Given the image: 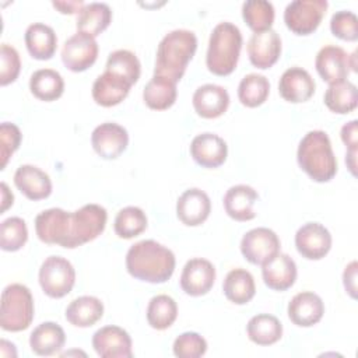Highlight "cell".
<instances>
[{
	"instance_id": "1",
	"label": "cell",
	"mask_w": 358,
	"mask_h": 358,
	"mask_svg": "<svg viewBox=\"0 0 358 358\" xmlns=\"http://www.w3.org/2000/svg\"><path fill=\"white\" fill-rule=\"evenodd\" d=\"M176 266L173 252L154 239H144L131 245L126 253L129 274L151 284L166 282Z\"/></svg>"
},
{
	"instance_id": "2",
	"label": "cell",
	"mask_w": 358,
	"mask_h": 358,
	"mask_svg": "<svg viewBox=\"0 0 358 358\" xmlns=\"http://www.w3.org/2000/svg\"><path fill=\"white\" fill-rule=\"evenodd\" d=\"M196 49L197 36L193 31L173 29L168 32L157 49L154 76L165 77L173 83L180 81Z\"/></svg>"
},
{
	"instance_id": "3",
	"label": "cell",
	"mask_w": 358,
	"mask_h": 358,
	"mask_svg": "<svg viewBox=\"0 0 358 358\" xmlns=\"http://www.w3.org/2000/svg\"><path fill=\"white\" fill-rule=\"evenodd\" d=\"M296 161L301 169L315 182L324 183L337 173V159L326 131L310 130L298 144Z\"/></svg>"
},
{
	"instance_id": "4",
	"label": "cell",
	"mask_w": 358,
	"mask_h": 358,
	"mask_svg": "<svg viewBox=\"0 0 358 358\" xmlns=\"http://www.w3.org/2000/svg\"><path fill=\"white\" fill-rule=\"evenodd\" d=\"M242 49V32L229 22L224 21L214 27L208 39L206 66L215 76L231 74L239 60Z\"/></svg>"
},
{
	"instance_id": "5",
	"label": "cell",
	"mask_w": 358,
	"mask_h": 358,
	"mask_svg": "<svg viewBox=\"0 0 358 358\" xmlns=\"http://www.w3.org/2000/svg\"><path fill=\"white\" fill-rule=\"evenodd\" d=\"M34 298L24 284H8L1 292L0 326L6 331H22L34 320Z\"/></svg>"
},
{
	"instance_id": "6",
	"label": "cell",
	"mask_w": 358,
	"mask_h": 358,
	"mask_svg": "<svg viewBox=\"0 0 358 358\" xmlns=\"http://www.w3.org/2000/svg\"><path fill=\"white\" fill-rule=\"evenodd\" d=\"M108 213L105 207L90 203L70 213L67 236L62 248L74 249L98 238L106 227Z\"/></svg>"
},
{
	"instance_id": "7",
	"label": "cell",
	"mask_w": 358,
	"mask_h": 358,
	"mask_svg": "<svg viewBox=\"0 0 358 358\" xmlns=\"http://www.w3.org/2000/svg\"><path fill=\"white\" fill-rule=\"evenodd\" d=\"M38 280L42 291L50 298L66 296L76 284L73 264L62 256H49L41 264Z\"/></svg>"
},
{
	"instance_id": "8",
	"label": "cell",
	"mask_w": 358,
	"mask_h": 358,
	"mask_svg": "<svg viewBox=\"0 0 358 358\" xmlns=\"http://www.w3.org/2000/svg\"><path fill=\"white\" fill-rule=\"evenodd\" d=\"M326 0H294L284 10V22L296 35H309L317 29L327 10Z\"/></svg>"
},
{
	"instance_id": "9",
	"label": "cell",
	"mask_w": 358,
	"mask_h": 358,
	"mask_svg": "<svg viewBox=\"0 0 358 358\" xmlns=\"http://www.w3.org/2000/svg\"><path fill=\"white\" fill-rule=\"evenodd\" d=\"M315 67L323 81L336 84L347 80L350 71H357L355 53L348 55L343 48L336 45L323 46L315 59Z\"/></svg>"
},
{
	"instance_id": "10",
	"label": "cell",
	"mask_w": 358,
	"mask_h": 358,
	"mask_svg": "<svg viewBox=\"0 0 358 358\" xmlns=\"http://www.w3.org/2000/svg\"><path fill=\"white\" fill-rule=\"evenodd\" d=\"M277 234L266 227L248 231L241 239V253L252 264H263L280 252Z\"/></svg>"
},
{
	"instance_id": "11",
	"label": "cell",
	"mask_w": 358,
	"mask_h": 358,
	"mask_svg": "<svg viewBox=\"0 0 358 358\" xmlns=\"http://www.w3.org/2000/svg\"><path fill=\"white\" fill-rule=\"evenodd\" d=\"M98 57V43L94 36L78 32L71 35L62 48V62L63 64L74 71H85L90 69Z\"/></svg>"
},
{
	"instance_id": "12",
	"label": "cell",
	"mask_w": 358,
	"mask_h": 358,
	"mask_svg": "<svg viewBox=\"0 0 358 358\" xmlns=\"http://www.w3.org/2000/svg\"><path fill=\"white\" fill-rule=\"evenodd\" d=\"M295 248L308 260H320L331 249V234L319 222H306L295 234Z\"/></svg>"
},
{
	"instance_id": "13",
	"label": "cell",
	"mask_w": 358,
	"mask_h": 358,
	"mask_svg": "<svg viewBox=\"0 0 358 358\" xmlns=\"http://www.w3.org/2000/svg\"><path fill=\"white\" fill-rule=\"evenodd\" d=\"M91 144L101 158L116 159L129 145V133L115 122H105L92 130Z\"/></svg>"
},
{
	"instance_id": "14",
	"label": "cell",
	"mask_w": 358,
	"mask_h": 358,
	"mask_svg": "<svg viewBox=\"0 0 358 358\" xmlns=\"http://www.w3.org/2000/svg\"><path fill=\"white\" fill-rule=\"evenodd\" d=\"M131 337L115 324L98 329L92 336V347L101 358H131Z\"/></svg>"
},
{
	"instance_id": "15",
	"label": "cell",
	"mask_w": 358,
	"mask_h": 358,
	"mask_svg": "<svg viewBox=\"0 0 358 358\" xmlns=\"http://www.w3.org/2000/svg\"><path fill=\"white\" fill-rule=\"evenodd\" d=\"M214 264L203 257H194L186 262L180 274V288L190 296L206 295L215 281Z\"/></svg>"
},
{
	"instance_id": "16",
	"label": "cell",
	"mask_w": 358,
	"mask_h": 358,
	"mask_svg": "<svg viewBox=\"0 0 358 358\" xmlns=\"http://www.w3.org/2000/svg\"><path fill=\"white\" fill-rule=\"evenodd\" d=\"M190 155L203 168L214 169L221 166L228 155V145L218 134L206 131L197 134L190 143Z\"/></svg>"
},
{
	"instance_id": "17",
	"label": "cell",
	"mask_w": 358,
	"mask_h": 358,
	"mask_svg": "<svg viewBox=\"0 0 358 358\" xmlns=\"http://www.w3.org/2000/svg\"><path fill=\"white\" fill-rule=\"evenodd\" d=\"M211 213V200L208 194L199 189L190 187L185 190L176 201V215L179 221L187 227L201 225Z\"/></svg>"
},
{
	"instance_id": "18",
	"label": "cell",
	"mask_w": 358,
	"mask_h": 358,
	"mask_svg": "<svg viewBox=\"0 0 358 358\" xmlns=\"http://www.w3.org/2000/svg\"><path fill=\"white\" fill-rule=\"evenodd\" d=\"M281 55V38L274 29L255 32L248 42V56L250 63L260 69H270Z\"/></svg>"
},
{
	"instance_id": "19",
	"label": "cell",
	"mask_w": 358,
	"mask_h": 358,
	"mask_svg": "<svg viewBox=\"0 0 358 358\" xmlns=\"http://www.w3.org/2000/svg\"><path fill=\"white\" fill-rule=\"evenodd\" d=\"M315 80L308 70L294 66L287 69L278 81L280 95L291 103H301L309 101L315 94Z\"/></svg>"
},
{
	"instance_id": "20",
	"label": "cell",
	"mask_w": 358,
	"mask_h": 358,
	"mask_svg": "<svg viewBox=\"0 0 358 358\" xmlns=\"http://www.w3.org/2000/svg\"><path fill=\"white\" fill-rule=\"evenodd\" d=\"M287 313L289 320L299 327H310L319 323L324 315L322 298L312 291H302L292 296Z\"/></svg>"
},
{
	"instance_id": "21",
	"label": "cell",
	"mask_w": 358,
	"mask_h": 358,
	"mask_svg": "<svg viewBox=\"0 0 358 358\" xmlns=\"http://www.w3.org/2000/svg\"><path fill=\"white\" fill-rule=\"evenodd\" d=\"M69 217L70 213L59 207L41 211L35 218V232L38 238L43 243L63 246L67 236Z\"/></svg>"
},
{
	"instance_id": "22",
	"label": "cell",
	"mask_w": 358,
	"mask_h": 358,
	"mask_svg": "<svg viewBox=\"0 0 358 358\" xmlns=\"http://www.w3.org/2000/svg\"><path fill=\"white\" fill-rule=\"evenodd\" d=\"M196 113L204 119H215L224 115L229 106L228 91L218 84L200 85L192 98Z\"/></svg>"
},
{
	"instance_id": "23",
	"label": "cell",
	"mask_w": 358,
	"mask_h": 358,
	"mask_svg": "<svg viewBox=\"0 0 358 358\" xmlns=\"http://www.w3.org/2000/svg\"><path fill=\"white\" fill-rule=\"evenodd\" d=\"M296 264L291 256L278 252L270 260L262 264V277L264 284L274 291L291 288L296 280Z\"/></svg>"
},
{
	"instance_id": "24",
	"label": "cell",
	"mask_w": 358,
	"mask_h": 358,
	"mask_svg": "<svg viewBox=\"0 0 358 358\" xmlns=\"http://www.w3.org/2000/svg\"><path fill=\"white\" fill-rule=\"evenodd\" d=\"M131 83L124 77L112 71H103L98 76L92 84L94 101L105 108L119 105L130 92Z\"/></svg>"
},
{
	"instance_id": "25",
	"label": "cell",
	"mask_w": 358,
	"mask_h": 358,
	"mask_svg": "<svg viewBox=\"0 0 358 358\" xmlns=\"http://www.w3.org/2000/svg\"><path fill=\"white\" fill-rule=\"evenodd\" d=\"M14 185L29 200H42L52 193V180L41 168L24 164L14 173Z\"/></svg>"
},
{
	"instance_id": "26",
	"label": "cell",
	"mask_w": 358,
	"mask_h": 358,
	"mask_svg": "<svg viewBox=\"0 0 358 358\" xmlns=\"http://www.w3.org/2000/svg\"><path fill=\"white\" fill-rule=\"evenodd\" d=\"M257 199L259 194L252 186L235 185L224 194V210L235 221H250L256 217L253 206Z\"/></svg>"
},
{
	"instance_id": "27",
	"label": "cell",
	"mask_w": 358,
	"mask_h": 358,
	"mask_svg": "<svg viewBox=\"0 0 358 358\" xmlns=\"http://www.w3.org/2000/svg\"><path fill=\"white\" fill-rule=\"evenodd\" d=\"M66 343V333L55 322H43L38 324L29 336V347L32 352L41 357H49L60 352Z\"/></svg>"
},
{
	"instance_id": "28",
	"label": "cell",
	"mask_w": 358,
	"mask_h": 358,
	"mask_svg": "<svg viewBox=\"0 0 358 358\" xmlns=\"http://www.w3.org/2000/svg\"><path fill=\"white\" fill-rule=\"evenodd\" d=\"M25 45L29 55L36 60H49L57 48V36L52 27L34 22L25 31Z\"/></svg>"
},
{
	"instance_id": "29",
	"label": "cell",
	"mask_w": 358,
	"mask_h": 358,
	"mask_svg": "<svg viewBox=\"0 0 358 358\" xmlns=\"http://www.w3.org/2000/svg\"><path fill=\"white\" fill-rule=\"evenodd\" d=\"M64 316L76 327H91L103 316V303L96 296L83 295L67 305Z\"/></svg>"
},
{
	"instance_id": "30",
	"label": "cell",
	"mask_w": 358,
	"mask_h": 358,
	"mask_svg": "<svg viewBox=\"0 0 358 358\" xmlns=\"http://www.w3.org/2000/svg\"><path fill=\"white\" fill-rule=\"evenodd\" d=\"M222 291L228 301L235 305H245L252 301L256 294L255 278L245 268H232L224 278Z\"/></svg>"
},
{
	"instance_id": "31",
	"label": "cell",
	"mask_w": 358,
	"mask_h": 358,
	"mask_svg": "<svg viewBox=\"0 0 358 358\" xmlns=\"http://www.w3.org/2000/svg\"><path fill=\"white\" fill-rule=\"evenodd\" d=\"M112 21V10L106 3H90L85 4L77 14L76 27L78 32L98 36L103 32Z\"/></svg>"
},
{
	"instance_id": "32",
	"label": "cell",
	"mask_w": 358,
	"mask_h": 358,
	"mask_svg": "<svg viewBox=\"0 0 358 358\" xmlns=\"http://www.w3.org/2000/svg\"><path fill=\"white\" fill-rule=\"evenodd\" d=\"M29 90L35 98L52 102L63 95L64 80L62 74L53 69H39L34 71L29 78Z\"/></svg>"
},
{
	"instance_id": "33",
	"label": "cell",
	"mask_w": 358,
	"mask_h": 358,
	"mask_svg": "<svg viewBox=\"0 0 358 358\" xmlns=\"http://www.w3.org/2000/svg\"><path fill=\"white\" fill-rule=\"evenodd\" d=\"M246 334L257 345H271L282 337V324L274 315L259 313L249 319Z\"/></svg>"
},
{
	"instance_id": "34",
	"label": "cell",
	"mask_w": 358,
	"mask_h": 358,
	"mask_svg": "<svg viewBox=\"0 0 358 358\" xmlns=\"http://www.w3.org/2000/svg\"><path fill=\"white\" fill-rule=\"evenodd\" d=\"M176 96V83L159 76H152L143 90L144 103L154 110H165L171 108L175 103Z\"/></svg>"
},
{
	"instance_id": "35",
	"label": "cell",
	"mask_w": 358,
	"mask_h": 358,
	"mask_svg": "<svg viewBox=\"0 0 358 358\" xmlns=\"http://www.w3.org/2000/svg\"><path fill=\"white\" fill-rule=\"evenodd\" d=\"M324 105L334 113L347 115L358 105V91L355 84L348 80L330 84L323 96Z\"/></svg>"
},
{
	"instance_id": "36",
	"label": "cell",
	"mask_w": 358,
	"mask_h": 358,
	"mask_svg": "<svg viewBox=\"0 0 358 358\" xmlns=\"http://www.w3.org/2000/svg\"><path fill=\"white\" fill-rule=\"evenodd\" d=\"M147 322L155 330H165L171 327L178 317V305L169 295L161 294L150 299L147 305Z\"/></svg>"
},
{
	"instance_id": "37",
	"label": "cell",
	"mask_w": 358,
	"mask_h": 358,
	"mask_svg": "<svg viewBox=\"0 0 358 358\" xmlns=\"http://www.w3.org/2000/svg\"><path fill=\"white\" fill-rule=\"evenodd\" d=\"M270 94V83L266 76L246 74L238 85V98L248 108H257L266 102Z\"/></svg>"
},
{
	"instance_id": "38",
	"label": "cell",
	"mask_w": 358,
	"mask_h": 358,
	"mask_svg": "<svg viewBox=\"0 0 358 358\" xmlns=\"http://www.w3.org/2000/svg\"><path fill=\"white\" fill-rule=\"evenodd\" d=\"M147 222V215L140 207L127 206L116 214L113 229L119 238L131 239L145 231Z\"/></svg>"
},
{
	"instance_id": "39",
	"label": "cell",
	"mask_w": 358,
	"mask_h": 358,
	"mask_svg": "<svg viewBox=\"0 0 358 358\" xmlns=\"http://www.w3.org/2000/svg\"><path fill=\"white\" fill-rule=\"evenodd\" d=\"M274 15V6L267 0H246L242 4V17L253 32L271 29Z\"/></svg>"
},
{
	"instance_id": "40",
	"label": "cell",
	"mask_w": 358,
	"mask_h": 358,
	"mask_svg": "<svg viewBox=\"0 0 358 358\" xmlns=\"http://www.w3.org/2000/svg\"><path fill=\"white\" fill-rule=\"evenodd\" d=\"M106 71H112L129 80L131 84H136L141 74V64L136 53L127 49L113 50L105 64Z\"/></svg>"
},
{
	"instance_id": "41",
	"label": "cell",
	"mask_w": 358,
	"mask_h": 358,
	"mask_svg": "<svg viewBox=\"0 0 358 358\" xmlns=\"http://www.w3.org/2000/svg\"><path fill=\"white\" fill-rule=\"evenodd\" d=\"M28 241V228L22 218L8 217L0 224V248L6 252L20 250Z\"/></svg>"
},
{
	"instance_id": "42",
	"label": "cell",
	"mask_w": 358,
	"mask_h": 358,
	"mask_svg": "<svg viewBox=\"0 0 358 358\" xmlns=\"http://www.w3.org/2000/svg\"><path fill=\"white\" fill-rule=\"evenodd\" d=\"M172 351L179 358H199L206 354L207 341L196 331H185L175 338Z\"/></svg>"
},
{
	"instance_id": "43",
	"label": "cell",
	"mask_w": 358,
	"mask_h": 358,
	"mask_svg": "<svg viewBox=\"0 0 358 358\" xmlns=\"http://www.w3.org/2000/svg\"><path fill=\"white\" fill-rule=\"evenodd\" d=\"M331 34L343 41L354 42L358 39V18L352 11L340 10L331 15L330 20Z\"/></svg>"
},
{
	"instance_id": "44",
	"label": "cell",
	"mask_w": 358,
	"mask_h": 358,
	"mask_svg": "<svg viewBox=\"0 0 358 358\" xmlns=\"http://www.w3.org/2000/svg\"><path fill=\"white\" fill-rule=\"evenodd\" d=\"M21 70V60L17 49L8 43L0 46V84L8 85L14 83Z\"/></svg>"
},
{
	"instance_id": "45",
	"label": "cell",
	"mask_w": 358,
	"mask_h": 358,
	"mask_svg": "<svg viewBox=\"0 0 358 358\" xmlns=\"http://www.w3.org/2000/svg\"><path fill=\"white\" fill-rule=\"evenodd\" d=\"M21 130L17 124L10 122H3L0 124V157H1V169L6 168L10 157L18 150L21 144Z\"/></svg>"
},
{
	"instance_id": "46",
	"label": "cell",
	"mask_w": 358,
	"mask_h": 358,
	"mask_svg": "<svg viewBox=\"0 0 358 358\" xmlns=\"http://www.w3.org/2000/svg\"><path fill=\"white\" fill-rule=\"evenodd\" d=\"M341 140L347 147V151H357L358 145V122L354 119L345 123L340 131Z\"/></svg>"
},
{
	"instance_id": "47",
	"label": "cell",
	"mask_w": 358,
	"mask_h": 358,
	"mask_svg": "<svg viewBox=\"0 0 358 358\" xmlns=\"http://www.w3.org/2000/svg\"><path fill=\"white\" fill-rule=\"evenodd\" d=\"M357 262L352 260L351 263H348L344 268L343 273V284L344 288L347 291V294L355 299L357 298Z\"/></svg>"
},
{
	"instance_id": "48",
	"label": "cell",
	"mask_w": 358,
	"mask_h": 358,
	"mask_svg": "<svg viewBox=\"0 0 358 358\" xmlns=\"http://www.w3.org/2000/svg\"><path fill=\"white\" fill-rule=\"evenodd\" d=\"M52 6L59 10L62 14H74L85 6L83 0H71V1H52Z\"/></svg>"
},
{
	"instance_id": "49",
	"label": "cell",
	"mask_w": 358,
	"mask_h": 358,
	"mask_svg": "<svg viewBox=\"0 0 358 358\" xmlns=\"http://www.w3.org/2000/svg\"><path fill=\"white\" fill-rule=\"evenodd\" d=\"M0 186H1V214H3L10 206H13L14 196H13L11 190L8 189L6 182H1Z\"/></svg>"
},
{
	"instance_id": "50",
	"label": "cell",
	"mask_w": 358,
	"mask_h": 358,
	"mask_svg": "<svg viewBox=\"0 0 358 358\" xmlns=\"http://www.w3.org/2000/svg\"><path fill=\"white\" fill-rule=\"evenodd\" d=\"M345 164L352 175H355V166H357V151H347L345 154Z\"/></svg>"
}]
</instances>
